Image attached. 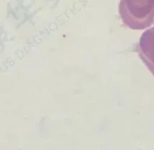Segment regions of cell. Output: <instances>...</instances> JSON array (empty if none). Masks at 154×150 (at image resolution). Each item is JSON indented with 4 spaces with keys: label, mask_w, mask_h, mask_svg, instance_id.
<instances>
[{
    "label": "cell",
    "mask_w": 154,
    "mask_h": 150,
    "mask_svg": "<svg viewBox=\"0 0 154 150\" xmlns=\"http://www.w3.org/2000/svg\"><path fill=\"white\" fill-rule=\"evenodd\" d=\"M150 0H120L119 12L122 23L132 29H143L147 25Z\"/></svg>",
    "instance_id": "1"
}]
</instances>
